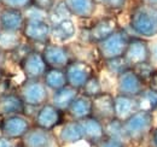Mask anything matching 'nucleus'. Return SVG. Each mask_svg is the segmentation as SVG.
Returning <instances> with one entry per match:
<instances>
[{"mask_svg":"<svg viewBox=\"0 0 157 147\" xmlns=\"http://www.w3.org/2000/svg\"><path fill=\"white\" fill-rule=\"evenodd\" d=\"M129 24L132 29L144 37L155 36L157 34V10L139 5L131 13Z\"/></svg>","mask_w":157,"mask_h":147,"instance_id":"obj_1","label":"nucleus"},{"mask_svg":"<svg viewBox=\"0 0 157 147\" xmlns=\"http://www.w3.org/2000/svg\"><path fill=\"white\" fill-rule=\"evenodd\" d=\"M152 123L154 117L151 112L138 110L123 121V129L129 140L139 141L152 130Z\"/></svg>","mask_w":157,"mask_h":147,"instance_id":"obj_3","label":"nucleus"},{"mask_svg":"<svg viewBox=\"0 0 157 147\" xmlns=\"http://www.w3.org/2000/svg\"><path fill=\"white\" fill-rule=\"evenodd\" d=\"M151 142L155 147H157V127L154 128L152 130V136H151Z\"/></svg>","mask_w":157,"mask_h":147,"instance_id":"obj_41","label":"nucleus"},{"mask_svg":"<svg viewBox=\"0 0 157 147\" xmlns=\"http://www.w3.org/2000/svg\"><path fill=\"white\" fill-rule=\"evenodd\" d=\"M136 74H137L138 76L143 80V81H145V80H149L150 78V76H151V74L154 73V68L149 64V62H146V63H141V64H138L136 66H133L132 68Z\"/></svg>","mask_w":157,"mask_h":147,"instance_id":"obj_34","label":"nucleus"},{"mask_svg":"<svg viewBox=\"0 0 157 147\" xmlns=\"http://www.w3.org/2000/svg\"><path fill=\"white\" fill-rule=\"evenodd\" d=\"M63 121V111L58 110L53 104H44L35 115V126L45 130H52Z\"/></svg>","mask_w":157,"mask_h":147,"instance_id":"obj_11","label":"nucleus"},{"mask_svg":"<svg viewBox=\"0 0 157 147\" xmlns=\"http://www.w3.org/2000/svg\"><path fill=\"white\" fill-rule=\"evenodd\" d=\"M137 109L146 112H154L157 110V92L152 89L143 91L136 96Z\"/></svg>","mask_w":157,"mask_h":147,"instance_id":"obj_26","label":"nucleus"},{"mask_svg":"<svg viewBox=\"0 0 157 147\" xmlns=\"http://www.w3.org/2000/svg\"><path fill=\"white\" fill-rule=\"evenodd\" d=\"M30 122L24 115H12L1 118L0 133L2 136L15 140L22 139V136L30 129Z\"/></svg>","mask_w":157,"mask_h":147,"instance_id":"obj_6","label":"nucleus"},{"mask_svg":"<svg viewBox=\"0 0 157 147\" xmlns=\"http://www.w3.org/2000/svg\"><path fill=\"white\" fill-rule=\"evenodd\" d=\"M92 116L100 121H109L115 118L114 96L108 93H100L92 98Z\"/></svg>","mask_w":157,"mask_h":147,"instance_id":"obj_13","label":"nucleus"},{"mask_svg":"<svg viewBox=\"0 0 157 147\" xmlns=\"http://www.w3.org/2000/svg\"><path fill=\"white\" fill-rule=\"evenodd\" d=\"M0 33H1V29H0Z\"/></svg>","mask_w":157,"mask_h":147,"instance_id":"obj_44","label":"nucleus"},{"mask_svg":"<svg viewBox=\"0 0 157 147\" xmlns=\"http://www.w3.org/2000/svg\"><path fill=\"white\" fill-rule=\"evenodd\" d=\"M4 62H5V52H2V51L0 50V70H1V68L4 66Z\"/></svg>","mask_w":157,"mask_h":147,"instance_id":"obj_42","label":"nucleus"},{"mask_svg":"<svg viewBox=\"0 0 157 147\" xmlns=\"http://www.w3.org/2000/svg\"><path fill=\"white\" fill-rule=\"evenodd\" d=\"M52 27L46 21H28L25 19L24 25L21 30L24 39L30 42L44 43L51 37Z\"/></svg>","mask_w":157,"mask_h":147,"instance_id":"obj_9","label":"nucleus"},{"mask_svg":"<svg viewBox=\"0 0 157 147\" xmlns=\"http://www.w3.org/2000/svg\"><path fill=\"white\" fill-rule=\"evenodd\" d=\"M23 11L13 9H2L0 11V29L1 32L18 33L24 25Z\"/></svg>","mask_w":157,"mask_h":147,"instance_id":"obj_17","label":"nucleus"},{"mask_svg":"<svg viewBox=\"0 0 157 147\" xmlns=\"http://www.w3.org/2000/svg\"><path fill=\"white\" fill-rule=\"evenodd\" d=\"M63 4L71 16L78 18H91L97 9L94 0H63Z\"/></svg>","mask_w":157,"mask_h":147,"instance_id":"obj_19","label":"nucleus"},{"mask_svg":"<svg viewBox=\"0 0 157 147\" xmlns=\"http://www.w3.org/2000/svg\"><path fill=\"white\" fill-rule=\"evenodd\" d=\"M25 104L20 94L6 93L0 96V117H7L12 115H23Z\"/></svg>","mask_w":157,"mask_h":147,"instance_id":"obj_18","label":"nucleus"},{"mask_svg":"<svg viewBox=\"0 0 157 147\" xmlns=\"http://www.w3.org/2000/svg\"><path fill=\"white\" fill-rule=\"evenodd\" d=\"M33 4V0H0V6L2 9H13L23 11Z\"/></svg>","mask_w":157,"mask_h":147,"instance_id":"obj_33","label":"nucleus"},{"mask_svg":"<svg viewBox=\"0 0 157 147\" xmlns=\"http://www.w3.org/2000/svg\"><path fill=\"white\" fill-rule=\"evenodd\" d=\"M105 64H106L109 71H111L113 74H116L117 76L131 68L123 57H118V58H114V59H110V60H105Z\"/></svg>","mask_w":157,"mask_h":147,"instance_id":"obj_31","label":"nucleus"},{"mask_svg":"<svg viewBox=\"0 0 157 147\" xmlns=\"http://www.w3.org/2000/svg\"><path fill=\"white\" fill-rule=\"evenodd\" d=\"M20 68L27 80H40L48 69L42 53L38 51H29L20 60Z\"/></svg>","mask_w":157,"mask_h":147,"instance_id":"obj_5","label":"nucleus"},{"mask_svg":"<svg viewBox=\"0 0 157 147\" xmlns=\"http://www.w3.org/2000/svg\"><path fill=\"white\" fill-rule=\"evenodd\" d=\"M22 45L18 33H9L1 32L0 33V50L2 52H13Z\"/></svg>","mask_w":157,"mask_h":147,"instance_id":"obj_28","label":"nucleus"},{"mask_svg":"<svg viewBox=\"0 0 157 147\" xmlns=\"http://www.w3.org/2000/svg\"><path fill=\"white\" fill-rule=\"evenodd\" d=\"M94 1H96L97 5H101L108 10L118 11V10L123 9L127 0H94Z\"/></svg>","mask_w":157,"mask_h":147,"instance_id":"obj_35","label":"nucleus"},{"mask_svg":"<svg viewBox=\"0 0 157 147\" xmlns=\"http://www.w3.org/2000/svg\"><path fill=\"white\" fill-rule=\"evenodd\" d=\"M114 111H115V118L120 121H126L129 116H132L137 109V101L134 96H127L118 94L114 98Z\"/></svg>","mask_w":157,"mask_h":147,"instance_id":"obj_20","label":"nucleus"},{"mask_svg":"<svg viewBox=\"0 0 157 147\" xmlns=\"http://www.w3.org/2000/svg\"><path fill=\"white\" fill-rule=\"evenodd\" d=\"M13 147H23L22 145H17V146H13Z\"/></svg>","mask_w":157,"mask_h":147,"instance_id":"obj_43","label":"nucleus"},{"mask_svg":"<svg viewBox=\"0 0 157 147\" xmlns=\"http://www.w3.org/2000/svg\"><path fill=\"white\" fill-rule=\"evenodd\" d=\"M104 130H105V135L108 138L117 140L122 144L124 140L128 139L126 133H124V129H123V122L117 119V118H113V119L106 121V124L104 126Z\"/></svg>","mask_w":157,"mask_h":147,"instance_id":"obj_27","label":"nucleus"},{"mask_svg":"<svg viewBox=\"0 0 157 147\" xmlns=\"http://www.w3.org/2000/svg\"><path fill=\"white\" fill-rule=\"evenodd\" d=\"M117 91L118 94L136 98L144 91V81L138 76L132 68H129L118 75Z\"/></svg>","mask_w":157,"mask_h":147,"instance_id":"obj_10","label":"nucleus"},{"mask_svg":"<svg viewBox=\"0 0 157 147\" xmlns=\"http://www.w3.org/2000/svg\"><path fill=\"white\" fill-rule=\"evenodd\" d=\"M41 53L48 68L65 69L67 65L71 62L69 51L65 47L56 43H47Z\"/></svg>","mask_w":157,"mask_h":147,"instance_id":"obj_12","label":"nucleus"},{"mask_svg":"<svg viewBox=\"0 0 157 147\" xmlns=\"http://www.w3.org/2000/svg\"><path fill=\"white\" fill-rule=\"evenodd\" d=\"M59 142L63 145H70V144H75L80 140L83 139V133L82 128L80 124V121H70L68 123H65L62 129L59 130L58 134Z\"/></svg>","mask_w":157,"mask_h":147,"instance_id":"obj_22","label":"nucleus"},{"mask_svg":"<svg viewBox=\"0 0 157 147\" xmlns=\"http://www.w3.org/2000/svg\"><path fill=\"white\" fill-rule=\"evenodd\" d=\"M129 39L131 37L126 30L118 28L110 36H108L103 41H100L99 43H97L100 58L105 62V60H110L114 58L123 57L127 50Z\"/></svg>","mask_w":157,"mask_h":147,"instance_id":"obj_2","label":"nucleus"},{"mask_svg":"<svg viewBox=\"0 0 157 147\" xmlns=\"http://www.w3.org/2000/svg\"><path fill=\"white\" fill-rule=\"evenodd\" d=\"M82 89V94L88 96V98H94L97 96L98 94H100L101 92V85H100V81L98 80L97 76L92 75L88 81L85 83V86L81 88Z\"/></svg>","mask_w":157,"mask_h":147,"instance_id":"obj_29","label":"nucleus"},{"mask_svg":"<svg viewBox=\"0 0 157 147\" xmlns=\"http://www.w3.org/2000/svg\"><path fill=\"white\" fill-rule=\"evenodd\" d=\"M149 80H150V89L157 92V71L154 70V73L151 74Z\"/></svg>","mask_w":157,"mask_h":147,"instance_id":"obj_38","label":"nucleus"},{"mask_svg":"<svg viewBox=\"0 0 157 147\" xmlns=\"http://www.w3.org/2000/svg\"><path fill=\"white\" fill-rule=\"evenodd\" d=\"M52 27L51 30V37L57 41H67L75 35V24L70 18L63 19L62 22H58Z\"/></svg>","mask_w":157,"mask_h":147,"instance_id":"obj_25","label":"nucleus"},{"mask_svg":"<svg viewBox=\"0 0 157 147\" xmlns=\"http://www.w3.org/2000/svg\"><path fill=\"white\" fill-rule=\"evenodd\" d=\"M23 15H24V18L28 21H46L48 18V12L41 10L34 5H30L29 7L23 10Z\"/></svg>","mask_w":157,"mask_h":147,"instance_id":"obj_32","label":"nucleus"},{"mask_svg":"<svg viewBox=\"0 0 157 147\" xmlns=\"http://www.w3.org/2000/svg\"><path fill=\"white\" fill-rule=\"evenodd\" d=\"M64 71L67 76L68 86L76 88L78 91L85 86L88 78L93 75L92 66L83 60H71L67 65Z\"/></svg>","mask_w":157,"mask_h":147,"instance_id":"obj_7","label":"nucleus"},{"mask_svg":"<svg viewBox=\"0 0 157 147\" xmlns=\"http://www.w3.org/2000/svg\"><path fill=\"white\" fill-rule=\"evenodd\" d=\"M141 2H143V5H145L147 7L157 10V0H141Z\"/></svg>","mask_w":157,"mask_h":147,"instance_id":"obj_40","label":"nucleus"},{"mask_svg":"<svg viewBox=\"0 0 157 147\" xmlns=\"http://www.w3.org/2000/svg\"><path fill=\"white\" fill-rule=\"evenodd\" d=\"M42 81L45 83V86L48 89L58 91L60 88L65 87L68 85L67 82V76L64 69H55V68H48L47 71L45 73Z\"/></svg>","mask_w":157,"mask_h":147,"instance_id":"obj_24","label":"nucleus"},{"mask_svg":"<svg viewBox=\"0 0 157 147\" xmlns=\"http://www.w3.org/2000/svg\"><path fill=\"white\" fill-rule=\"evenodd\" d=\"M98 147H123V144L110 138H104L98 144Z\"/></svg>","mask_w":157,"mask_h":147,"instance_id":"obj_37","label":"nucleus"},{"mask_svg":"<svg viewBox=\"0 0 157 147\" xmlns=\"http://www.w3.org/2000/svg\"><path fill=\"white\" fill-rule=\"evenodd\" d=\"M68 113L75 121H81L92 116V98H88L83 94L78 95L70 104Z\"/></svg>","mask_w":157,"mask_h":147,"instance_id":"obj_21","label":"nucleus"},{"mask_svg":"<svg viewBox=\"0 0 157 147\" xmlns=\"http://www.w3.org/2000/svg\"><path fill=\"white\" fill-rule=\"evenodd\" d=\"M123 58L131 68L138 64L146 63L150 59V48L145 40L139 37H131Z\"/></svg>","mask_w":157,"mask_h":147,"instance_id":"obj_8","label":"nucleus"},{"mask_svg":"<svg viewBox=\"0 0 157 147\" xmlns=\"http://www.w3.org/2000/svg\"><path fill=\"white\" fill-rule=\"evenodd\" d=\"M53 136L50 130L39 127H30V129L22 136L23 147H52Z\"/></svg>","mask_w":157,"mask_h":147,"instance_id":"obj_15","label":"nucleus"},{"mask_svg":"<svg viewBox=\"0 0 157 147\" xmlns=\"http://www.w3.org/2000/svg\"><path fill=\"white\" fill-rule=\"evenodd\" d=\"M82 133H83V139L87 140L92 145H98L99 142L105 138V130L101 121L90 116L87 118H83L80 121Z\"/></svg>","mask_w":157,"mask_h":147,"instance_id":"obj_16","label":"nucleus"},{"mask_svg":"<svg viewBox=\"0 0 157 147\" xmlns=\"http://www.w3.org/2000/svg\"><path fill=\"white\" fill-rule=\"evenodd\" d=\"M20 96L24 101L25 106L40 107L46 104L48 92L44 81L40 80H25L20 91Z\"/></svg>","mask_w":157,"mask_h":147,"instance_id":"obj_4","label":"nucleus"},{"mask_svg":"<svg viewBox=\"0 0 157 147\" xmlns=\"http://www.w3.org/2000/svg\"><path fill=\"white\" fill-rule=\"evenodd\" d=\"M32 5H34V6L39 7L41 10L48 12V11H51L55 7L56 1L55 0H33V4Z\"/></svg>","mask_w":157,"mask_h":147,"instance_id":"obj_36","label":"nucleus"},{"mask_svg":"<svg viewBox=\"0 0 157 147\" xmlns=\"http://www.w3.org/2000/svg\"><path fill=\"white\" fill-rule=\"evenodd\" d=\"M0 147H13L12 145V140L5 138V136H0Z\"/></svg>","mask_w":157,"mask_h":147,"instance_id":"obj_39","label":"nucleus"},{"mask_svg":"<svg viewBox=\"0 0 157 147\" xmlns=\"http://www.w3.org/2000/svg\"><path fill=\"white\" fill-rule=\"evenodd\" d=\"M78 95V89L73 88L70 86H65L58 91H55L52 96V104L60 111H68L70 104Z\"/></svg>","mask_w":157,"mask_h":147,"instance_id":"obj_23","label":"nucleus"},{"mask_svg":"<svg viewBox=\"0 0 157 147\" xmlns=\"http://www.w3.org/2000/svg\"><path fill=\"white\" fill-rule=\"evenodd\" d=\"M118 29V23L114 17H104L97 21L88 29V40L93 43H99L104 39L110 36Z\"/></svg>","mask_w":157,"mask_h":147,"instance_id":"obj_14","label":"nucleus"},{"mask_svg":"<svg viewBox=\"0 0 157 147\" xmlns=\"http://www.w3.org/2000/svg\"><path fill=\"white\" fill-rule=\"evenodd\" d=\"M69 16H70V13L67 10V7L63 4V1L57 4V5H55V7L51 11H48V19H51L52 25L58 23V22H62L63 19L69 18Z\"/></svg>","mask_w":157,"mask_h":147,"instance_id":"obj_30","label":"nucleus"}]
</instances>
